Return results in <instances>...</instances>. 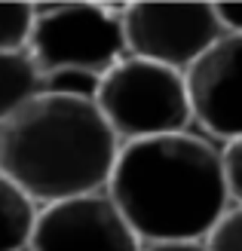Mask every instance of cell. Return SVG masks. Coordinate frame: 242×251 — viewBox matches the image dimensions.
Wrapping results in <instances>:
<instances>
[{
    "instance_id": "6da1fadb",
    "label": "cell",
    "mask_w": 242,
    "mask_h": 251,
    "mask_svg": "<svg viewBox=\"0 0 242 251\" xmlns=\"http://www.w3.org/2000/svg\"><path fill=\"white\" fill-rule=\"evenodd\" d=\"M105 193L138 242H202L230 208L221 147L193 129L120 144Z\"/></svg>"
},
{
    "instance_id": "7a4b0ae2",
    "label": "cell",
    "mask_w": 242,
    "mask_h": 251,
    "mask_svg": "<svg viewBox=\"0 0 242 251\" xmlns=\"http://www.w3.org/2000/svg\"><path fill=\"white\" fill-rule=\"evenodd\" d=\"M117 153L92 98L40 95L0 123V175L37 208L101 193Z\"/></svg>"
},
{
    "instance_id": "3957f363",
    "label": "cell",
    "mask_w": 242,
    "mask_h": 251,
    "mask_svg": "<svg viewBox=\"0 0 242 251\" xmlns=\"http://www.w3.org/2000/svg\"><path fill=\"white\" fill-rule=\"evenodd\" d=\"M92 104L120 144L193 129L184 74L123 55L98 77Z\"/></svg>"
},
{
    "instance_id": "277c9868",
    "label": "cell",
    "mask_w": 242,
    "mask_h": 251,
    "mask_svg": "<svg viewBox=\"0 0 242 251\" xmlns=\"http://www.w3.org/2000/svg\"><path fill=\"white\" fill-rule=\"evenodd\" d=\"M28 55L43 74H83L95 80L105 77L126 55L120 6H34Z\"/></svg>"
},
{
    "instance_id": "5b68a950",
    "label": "cell",
    "mask_w": 242,
    "mask_h": 251,
    "mask_svg": "<svg viewBox=\"0 0 242 251\" xmlns=\"http://www.w3.org/2000/svg\"><path fill=\"white\" fill-rule=\"evenodd\" d=\"M126 55L184 74L224 34L209 3H129L120 6Z\"/></svg>"
},
{
    "instance_id": "8992f818",
    "label": "cell",
    "mask_w": 242,
    "mask_h": 251,
    "mask_svg": "<svg viewBox=\"0 0 242 251\" xmlns=\"http://www.w3.org/2000/svg\"><path fill=\"white\" fill-rule=\"evenodd\" d=\"M190 117L212 141L242 138V37L221 34L184 71Z\"/></svg>"
},
{
    "instance_id": "52a82bcc",
    "label": "cell",
    "mask_w": 242,
    "mask_h": 251,
    "mask_svg": "<svg viewBox=\"0 0 242 251\" xmlns=\"http://www.w3.org/2000/svg\"><path fill=\"white\" fill-rule=\"evenodd\" d=\"M141 242L110 196L89 193L37 208L28 251H138Z\"/></svg>"
},
{
    "instance_id": "ba28073f",
    "label": "cell",
    "mask_w": 242,
    "mask_h": 251,
    "mask_svg": "<svg viewBox=\"0 0 242 251\" xmlns=\"http://www.w3.org/2000/svg\"><path fill=\"white\" fill-rule=\"evenodd\" d=\"M40 95H49V74L34 65L28 49L0 52V123Z\"/></svg>"
},
{
    "instance_id": "9c48e42d",
    "label": "cell",
    "mask_w": 242,
    "mask_h": 251,
    "mask_svg": "<svg viewBox=\"0 0 242 251\" xmlns=\"http://www.w3.org/2000/svg\"><path fill=\"white\" fill-rule=\"evenodd\" d=\"M37 205L0 175V251H28Z\"/></svg>"
},
{
    "instance_id": "30bf717a",
    "label": "cell",
    "mask_w": 242,
    "mask_h": 251,
    "mask_svg": "<svg viewBox=\"0 0 242 251\" xmlns=\"http://www.w3.org/2000/svg\"><path fill=\"white\" fill-rule=\"evenodd\" d=\"M31 28H34L31 3H0V52L28 49Z\"/></svg>"
},
{
    "instance_id": "8fae6325",
    "label": "cell",
    "mask_w": 242,
    "mask_h": 251,
    "mask_svg": "<svg viewBox=\"0 0 242 251\" xmlns=\"http://www.w3.org/2000/svg\"><path fill=\"white\" fill-rule=\"evenodd\" d=\"M206 251H242V205H230L212 233L202 239Z\"/></svg>"
},
{
    "instance_id": "7c38bea8",
    "label": "cell",
    "mask_w": 242,
    "mask_h": 251,
    "mask_svg": "<svg viewBox=\"0 0 242 251\" xmlns=\"http://www.w3.org/2000/svg\"><path fill=\"white\" fill-rule=\"evenodd\" d=\"M221 147V172L230 205H242V138L218 144Z\"/></svg>"
},
{
    "instance_id": "4fadbf2b",
    "label": "cell",
    "mask_w": 242,
    "mask_h": 251,
    "mask_svg": "<svg viewBox=\"0 0 242 251\" xmlns=\"http://www.w3.org/2000/svg\"><path fill=\"white\" fill-rule=\"evenodd\" d=\"M212 6H215L221 31L242 37V3H212Z\"/></svg>"
},
{
    "instance_id": "5bb4252c",
    "label": "cell",
    "mask_w": 242,
    "mask_h": 251,
    "mask_svg": "<svg viewBox=\"0 0 242 251\" xmlns=\"http://www.w3.org/2000/svg\"><path fill=\"white\" fill-rule=\"evenodd\" d=\"M138 251H206L202 242H141Z\"/></svg>"
}]
</instances>
